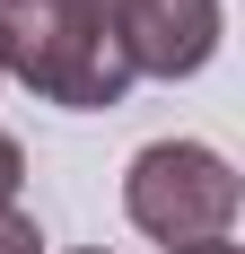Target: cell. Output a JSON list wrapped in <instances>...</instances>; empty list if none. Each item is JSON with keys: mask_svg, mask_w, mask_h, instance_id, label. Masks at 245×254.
Returning a JSON list of instances; mask_svg holds the SVG:
<instances>
[{"mask_svg": "<svg viewBox=\"0 0 245 254\" xmlns=\"http://www.w3.org/2000/svg\"><path fill=\"white\" fill-rule=\"evenodd\" d=\"M0 79H18L70 114H105L131 97V53L105 18V0H18V9H0Z\"/></svg>", "mask_w": 245, "mask_h": 254, "instance_id": "1", "label": "cell"}, {"mask_svg": "<svg viewBox=\"0 0 245 254\" xmlns=\"http://www.w3.org/2000/svg\"><path fill=\"white\" fill-rule=\"evenodd\" d=\"M237 202L245 184L210 140H149L122 167V219L158 246H201V237H237Z\"/></svg>", "mask_w": 245, "mask_h": 254, "instance_id": "2", "label": "cell"}, {"mask_svg": "<svg viewBox=\"0 0 245 254\" xmlns=\"http://www.w3.org/2000/svg\"><path fill=\"white\" fill-rule=\"evenodd\" d=\"M131 79H193L219 53V0H105Z\"/></svg>", "mask_w": 245, "mask_h": 254, "instance_id": "3", "label": "cell"}, {"mask_svg": "<svg viewBox=\"0 0 245 254\" xmlns=\"http://www.w3.org/2000/svg\"><path fill=\"white\" fill-rule=\"evenodd\" d=\"M0 254H44V228H35L18 202H0Z\"/></svg>", "mask_w": 245, "mask_h": 254, "instance_id": "4", "label": "cell"}, {"mask_svg": "<svg viewBox=\"0 0 245 254\" xmlns=\"http://www.w3.org/2000/svg\"><path fill=\"white\" fill-rule=\"evenodd\" d=\"M18 184H26V149H18V131L0 123V202H18Z\"/></svg>", "mask_w": 245, "mask_h": 254, "instance_id": "5", "label": "cell"}, {"mask_svg": "<svg viewBox=\"0 0 245 254\" xmlns=\"http://www.w3.org/2000/svg\"><path fill=\"white\" fill-rule=\"evenodd\" d=\"M175 254H245L237 237H201V246H175Z\"/></svg>", "mask_w": 245, "mask_h": 254, "instance_id": "6", "label": "cell"}, {"mask_svg": "<svg viewBox=\"0 0 245 254\" xmlns=\"http://www.w3.org/2000/svg\"><path fill=\"white\" fill-rule=\"evenodd\" d=\"M70 254H105V246H70Z\"/></svg>", "mask_w": 245, "mask_h": 254, "instance_id": "7", "label": "cell"}, {"mask_svg": "<svg viewBox=\"0 0 245 254\" xmlns=\"http://www.w3.org/2000/svg\"><path fill=\"white\" fill-rule=\"evenodd\" d=\"M0 9H18V0H0Z\"/></svg>", "mask_w": 245, "mask_h": 254, "instance_id": "8", "label": "cell"}]
</instances>
